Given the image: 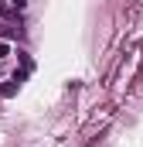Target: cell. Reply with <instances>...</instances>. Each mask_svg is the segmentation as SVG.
I'll return each instance as SVG.
<instances>
[{"instance_id":"obj_1","label":"cell","mask_w":143,"mask_h":147,"mask_svg":"<svg viewBox=\"0 0 143 147\" xmlns=\"http://www.w3.org/2000/svg\"><path fill=\"white\" fill-rule=\"evenodd\" d=\"M17 89H21V82H17V79H10V82H3V86H0V96H3V99H10Z\"/></svg>"},{"instance_id":"obj_2","label":"cell","mask_w":143,"mask_h":147,"mask_svg":"<svg viewBox=\"0 0 143 147\" xmlns=\"http://www.w3.org/2000/svg\"><path fill=\"white\" fill-rule=\"evenodd\" d=\"M7 55H10V48H7V45H0V58H7Z\"/></svg>"},{"instance_id":"obj_3","label":"cell","mask_w":143,"mask_h":147,"mask_svg":"<svg viewBox=\"0 0 143 147\" xmlns=\"http://www.w3.org/2000/svg\"><path fill=\"white\" fill-rule=\"evenodd\" d=\"M24 3H27V0H10V7H17V10H21Z\"/></svg>"}]
</instances>
